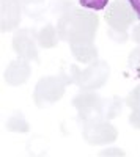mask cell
Instances as JSON below:
<instances>
[{"label": "cell", "instance_id": "cell-11", "mask_svg": "<svg viewBox=\"0 0 140 157\" xmlns=\"http://www.w3.org/2000/svg\"><path fill=\"white\" fill-rule=\"evenodd\" d=\"M6 127L10 130H16V132H27L29 130V124L24 121L21 113H16L14 116H11L10 121L6 123Z\"/></svg>", "mask_w": 140, "mask_h": 157}, {"label": "cell", "instance_id": "cell-7", "mask_svg": "<svg viewBox=\"0 0 140 157\" xmlns=\"http://www.w3.org/2000/svg\"><path fill=\"white\" fill-rule=\"evenodd\" d=\"M13 47H14L16 54L22 57L24 60H35L38 61V52L35 47V32L24 29L18 32L13 39Z\"/></svg>", "mask_w": 140, "mask_h": 157}, {"label": "cell", "instance_id": "cell-2", "mask_svg": "<svg viewBox=\"0 0 140 157\" xmlns=\"http://www.w3.org/2000/svg\"><path fill=\"white\" fill-rule=\"evenodd\" d=\"M72 82L71 77H46L41 78L36 85L35 90V101L40 107H46L49 104H54L58 101L63 93H65V86L66 83Z\"/></svg>", "mask_w": 140, "mask_h": 157}, {"label": "cell", "instance_id": "cell-5", "mask_svg": "<svg viewBox=\"0 0 140 157\" xmlns=\"http://www.w3.org/2000/svg\"><path fill=\"white\" fill-rule=\"evenodd\" d=\"M71 69L76 72V75L72 77V82H76L80 88L85 90H93L101 86L109 75V68L106 66L104 61H96V64L90 66L85 72H80L76 66H72Z\"/></svg>", "mask_w": 140, "mask_h": 157}, {"label": "cell", "instance_id": "cell-14", "mask_svg": "<svg viewBox=\"0 0 140 157\" xmlns=\"http://www.w3.org/2000/svg\"><path fill=\"white\" fill-rule=\"evenodd\" d=\"M126 2L131 5L132 11L135 13V17L140 21V0H126Z\"/></svg>", "mask_w": 140, "mask_h": 157}, {"label": "cell", "instance_id": "cell-3", "mask_svg": "<svg viewBox=\"0 0 140 157\" xmlns=\"http://www.w3.org/2000/svg\"><path fill=\"white\" fill-rule=\"evenodd\" d=\"M74 105L79 110V115L85 123L101 121V118H109L107 116V104L101 101L98 94L84 93V94L76 96Z\"/></svg>", "mask_w": 140, "mask_h": 157}, {"label": "cell", "instance_id": "cell-15", "mask_svg": "<svg viewBox=\"0 0 140 157\" xmlns=\"http://www.w3.org/2000/svg\"><path fill=\"white\" fill-rule=\"evenodd\" d=\"M132 39L137 43H140V24H137L134 27V32H132Z\"/></svg>", "mask_w": 140, "mask_h": 157}, {"label": "cell", "instance_id": "cell-1", "mask_svg": "<svg viewBox=\"0 0 140 157\" xmlns=\"http://www.w3.org/2000/svg\"><path fill=\"white\" fill-rule=\"evenodd\" d=\"M98 30V17L79 10L68 11L58 21V36L71 44V50L79 61L96 58L93 36Z\"/></svg>", "mask_w": 140, "mask_h": 157}, {"label": "cell", "instance_id": "cell-4", "mask_svg": "<svg viewBox=\"0 0 140 157\" xmlns=\"http://www.w3.org/2000/svg\"><path fill=\"white\" fill-rule=\"evenodd\" d=\"M106 19L110 25V32H120L121 35H126V29L134 21V11L126 0H115L106 13Z\"/></svg>", "mask_w": 140, "mask_h": 157}, {"label": "cell", "instance_id": "cell-10", "mask_svg": "<svg viewBox=\"0 0 140 157\" xmlns=\"http://www.w3.org/2000/svg\"><path fill=\"white\" fill-rule=\"evenodd\" d=\"M38 39H40V44L43 47H52V46H55L57 35H55V30H54L52 25H46V27L40 32Z\"/></svg>", "mask_w": 140, "mask_h": 157}, {"label": "cell", "instance_id": "cell-9", "mask_svg": "<svg viewBox=\"0 0 140 157\" xmlns=\"http://www.w3.org/2000/svg\"><path fill=\"white\" fill-rule=\"evenodd\" d=\"M30 74V68L29 64L25 61H13L6 72H5V78L6 82L11 83V85H19V83H24L25 80H27V77Z\"/></svg>", "mask_w": 140, "mask_h": 157}, {"label": "cell", "instance_id": "cell-13", "mask_svg": "<svg viewBox=\"0 0 140 157\" xmlns=\"http://www.w3.org/2000/svg\"><path fill=\"white\" fill-rule=\"evenodd\" d=\"M126 104H128L129 107H132L134 112H140V86L137 90H134L132 93L128 96Z\"/></svg>", "mask_w": 140, "mask_h": 157}, {"label": "cell", "instance_id": "cell-12", "mask_svg": "<svg viewBox=\"0 0 140 157\" xmlns=\"http://www.w3.org/2000/svg\"><path fill=\"white\" fill-rule=\"evenodd\" d=\"M79 5L88 10H95V11H101L109 5V0H77Z\"/></svg>", "mask_w": 140, "mask_h": 157}, {"label": "cell", "instance_id": "cell-16", "mask_svg": "<svg viewBox=\"0 0 140 157\" xmlns=\"http://www.w3.org/2000/svg\"><path fill=\"white\" fill-rule=\"evenodd\" d=\"M35 3V2H41V0H25V5H30V3Z\"/></svg>", "mask_w": 140, "mask_h": 157}, {"label": "cell", "instance_id": "cell-6", "mask_svg": "<svg viewBox=\"0 0 140 157\" xmlns=\"http://www.w3.org/2000/svg\"><path fill=\"white\" fill-rule=\"evenodd\" d=\"M84 137L91 145H103V143H109L117 138V129L107 123H101V121L85 123Z\"/></svg>", "mask_w": 140, "mask_h": 157}, {"label": "cell", "instance_id": "cell-8", "mask_svg": "<svg viewBox=\"0 0 140 157\" xmlns=\"http://www.w3.org/2000/svg\"><path fill=\"white\" fill-rule=\"evenodd\" d=\"M21 2L19 0H2V30L10 32L19 24Z\"/></svg>", "mask_w": 140, "mask_h": 157}]
</instances>
